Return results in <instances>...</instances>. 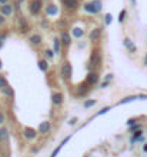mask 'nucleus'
<instances>
[{"mask_svg": "<svg viewBox=\"0 0 147 157\" xmlns=\"http://www.w3.org/2000/svg\"><path fill=\"white\" fill-rule=\"evenodd\" d=\"M84 10L89 11V13H93V14L99 13V11L102 10V1H100V0H94V1H91V3H89V4L84 6Z\"/></svg>", "mask_w": 147, "mask_h": 157, "instance_id": "1", "label": "nucleus"}, {"mask_svg": "<svg viewBox=\"0 0 147 157\" xmlns=\"http://www.w3.org/2000/svg\"><path fill=\"white\" fill-rule=\"evenodd\" d=\"M99 81V74L97 73H89L87 74V78H86V84L87 86H93Z\"/></svg>", "mask_w": 147, "mask_h": 157, "instance_id": "2", "label": "nucleus"}, {"mask_svg": "<svg viewBox=\"0 0 147 157\" xmlns=\"http://www.w3.org/2000/svg\"><path fill=\"white\" fill-rule=\"evenodd\" d=\"M61 76L64 78H70V76H71V66H70V63H64L63 64V67H61Z\"/></svg>", "mask_w": 147, "mask_h": 157, "instance_id": "3", "label": "nucleus"}, {"mask_svg": "<svg viewBox=\"0 0 147 157\" xmlns=\"http://www.w3.org/2000/svg\"><path fill=\"white\" fill-rule=\"evenodd\" d=\"M40 9H42V0H33L32 4H30V10H32V13L36 14V13L40 11Z\"/></svg>", "mask_w": 147, "mask_h": 157, "instance_id": "4", "label": "nucleus"}, {"mask_svg": "<svg viewBox=\"0 0 147 157\" xmlns=\"http://www.w3.org/2000/svg\"><path fill=\"white\" fill-rule=\"evenodd\" d=\"M23 133H24V137H26V139H29V140H33L34 137H36V134H37V133H36V130L32 129V127H26Z\"/></svg>", "mask_w": 147, "mask_h": 157, "instance_id": "5", "label": "nucleus"}, {"mask_svg": "<svg viewBox=\"0 0 147 157\" xmlns=\"http://www.w3.org/2000/svg\"><path fill=\"white\" fill-rule=\"evenodd\" d=\"M49 130H50V122H42L39 126V133L46 134V133H49Z\"/></svg>", "mask_w": 147, "mask_h": 157, "instance_id": "6", "label": "nucleus"}, {"mask_svg": "<svg viewBox=\"0 0 147 157\" xmlns=\"http://www.w3.org/2000/svg\"><path fill=\"white\" fill-rule=\"evenodd\" d=\"M63 4H64L67 9H71V10L77 9V6H79L77 0H63Z\"/></svg>", "mask_w": 147, "mask_h": 157, "instance_id": "7", "label": "nucleus"}, {"mask_svg": "<svg viewBox=\"0 0 147 157\" xmlns=\"http://www.w3.org/2000/svg\"><path fill=\"white\" fill-rule=\"evenodd\" d=\"M0 11H1V14H4V16H10L11 13H13V6H10V4H4V6L0 7Z\"/></svg>", "mask_w": 147, "mask_h": 157, "instance_id": "8", "label": "nucleus"}, {"mask_svg": "<svg viewBox=\"0 0 147 157\" xmlns=\"http://www.w3.org/2000/svg\"><path fill=\"white\" fill-rule=\"evenodd\" d=\"M52 101H53V104L59 106V104H61V101H63V96H61L60 93H54V94L52 96Z\"/></svg>", "mask_w": 147, "mask_h": 157, "instance_id": "9", "label": "nucleus"}, {"mask_svg": "<svg viewBox=\"0 0 147 157\" xmlns=\"http://www.w3.org/2000/svg\"><path fill=\"white\" fill-rule=\"evenodd\" d=\"M57 11H59V9H57L56 6L50 4V6H47V9H46V14H47V16H54V14H57Z\"/></svg>", "mask_w": 147, "mask_h": 157, "instance_id": "10", "label": "nucleus"}, {"mask_svg": "<svg viewBox=\"0 0 147 157\" xmlns=\"http://www.w3.org/2000/svg\"><path fill=\"white\" fill-rule=\"evenodd\" d=\"M124 46L131 52V53H134L136 52V46H134V43L130 40V39H124Z\"/></svg>", "mask_w": 147, "mask_h": 157, "instance_id": "11", "label": "nucleus"}, {"mask_svg": "<svg viewBox=\"0 0 147 157\" xmlns=\"http://www.w3.org/2000/svg\"><path fill=\"white\" fill-rule=\"evenodd\" d=\"M100 36H102V29H94L90 33V39L91 40H97V39H100Z\"/></svg>", "mask_w": 147, "mask_h": 157, "instance_id": "12", "label": "nucleus"}, {"mask_svg": "<svg viewBox=\"0 0 147 157\" xmlns=\"http://www.w3.org/2000/svg\"><path fill=\"white\" fill-rule=\"evenodd\" d=\"M39 67L42 71H47L49 70V63H47V60H40L39 62Z\"/></svg>", "mask_w": 147, "mask_h": 157, "instance_id": "13", "label": "nucleus"}, {"mask_svg": "<svg viewBox=\"0 0 147 157\" xmlns=\"http://www.w3.org/2000/svg\"><path fill=\"white\" fill-rule=\"evenodd\" d=\"M69 139H70V137H66V139H64V141H63V143H61V144H60V146L57 147V149H54V151H53V153H52V156L50 157H56L57 154H59V151H60V150H61V147L64 146V144H66V141H67Z\"/></svg>", "mask_w": 147, "mask_h": 157, "instance_id": "14", "label": "nucleus"}, {"mask_svg": "<svg viewBox=\"0 0 147 157\" xmlns=\"http://www.w3.org/2000/svg\"><path fill=\"white\" fill-rule=\"evenodd\" d=\"M30 42H32L33 45H40V43H42V37H40L39 34H34V36L30 37Z\"/></svg>", "mask_w": 147, "mask_h": 157, "instance_id": "15", "label": "nucleus"}, {"mask_svg": "<svg viewBox=\"0 0 147 157\" xmlns=\"http://www.w3.org/2000/svg\"><path fill=\"white\" fill-rule=\"evenodd\" d=\"M61 43L63 45H70V34L61 33Z\"/></svg>", "mask_w": 147, "mask_h": 157, "instance_id": "16", "label": "nucleus"}, {"mask_svg": "<svg viewBox=\"0 0 147 157\" xmlns=\"http://www.w3.org/2000/svg\"><path fill=\"white\" fill-rule=\"evenodd\" d=\"M83 34H84V32H83L80 27H74V29H73V36H74V37L79 39V37H81Z\"/></svg>", "mask_w": 147, "mask_h": 157, "instance_id": "17", "label": "nucleus"}, {"mask_svg": "<svg viewBox=\"0 0 147 157\" xmlns=\"http://www.w3.org/2000/svg\"><path fill=\"white\" fill-rule=\"evenodd\" d=\"M1 90H3V93H4V94H7V96H10V97L14 96V91H13V89H11L10 86H6L4 89H1Z\"/></svg>", "mask_w": 147, "mask_h": 157, "instance_id": "18", "label": "nucleus"}, {"mask_svg": "<svg viewBox=\"0 0 147 157\" xmlns=\"http://www.w3.org/2000/svg\"><path fill=\"white\" fill-rule=\"evenodd\" d=\"M7 137H9V133H7V130H6V129H0V141L6 140Z\"/></svg>", "mask_w": 147, "mask_h": 157, "instance_id": "19", "label": "nucleus"}, {"mask_svg": "<svg viewBox=\"0 0 147 157\" xmlns=\"http://www.w3.org/2000/svg\"><path fill=\"white\" fill-rule=\"evenodd\" d=\"M91 63L97 66V64L100 63V56H99V54H93V56H91Z\"/></svg>", "mask_w": 147, "mask_h": 157, "instance_id": "20", "label": "nucleus"}, {"mask_svg": "<svg viewBox=\"0 0 147 157\" xmlns=\"http://www.w3.org/2000/svg\"><path fill=\"white\" fill-rule=\"evenodd\" d=\"M60 49H61V46H60V42L59 40H54V49H53V52L54 53H60Z\"/></svg>", "mask_w": 147, "mask_h": 157, "instance_id": "21", "label": "nucleus"}, {"mask_svg": "<svg viewBox=\"0 0 147 157\" xmlns=\"http://www.w3.org/2000/svg\"><path fill=\"white\" fill-rule=\"evenodd\" d=\"M6 86H9V84H7V81H6V78L0 77V89H4Z\"/></svg>", "mask_w": 147, "mask_h": 157, "instance_id": "22", "label": "nucleus"}, {"mask_svg": "<svg viewBox=\"0 0 147 157\" xmlns=\"http://www.w3.org/2000/svg\"><path fill=\"white\" fill-rule=\"evenodd\" d=\"M96 104V101L94 100H87L86 103H84V107H91V106H94Z\"/></svg>", "mask_w": 147, "mask_h": 157, "instance_id": "23", "label": "nucleus"}, {"mask_svg": "<svg viewBox=\"0 0 147 157\" xmlns=\"http://www.w3.org/2000/svg\"><path fill=\"white\" fill-rule=\"evenodd\" d=\"M45 54H46L47 57H49V59H52V57L54 56V52H53V50H46Z\"/></svg>", "mask_w": 147, "mask_h": 157, "instance_id": "24", "label": "nucleus"}, {"mask_svg": "<svg viewBox=\"0 0 147 157\" xmlns=\"http://www.w3.org/2000/svg\"><path fill=\"white\" fill-rule=\"evenodd\" d=\"M124 16H126V10H122L120 16H119V22H123V20H124Z\"/></svg>", "mask_w": 147, "mask_h": 157, "instance_id": "25", "label": "nucleus"}, {"mask_svg": "<svg viewBox=\"0 0 147 157\" xmlns=\"http://www.w3.org/2000/svg\"><path fill=\"white\" fill-rule=\"evenodd\" d=\"M109 110H110V107H104V109H103L102 112H99V113H97V116H102V114H104V113H107Z\"/></svg>", "mask_w": 147, "mask_h": 157, "instance_id": "26", "label": "nucleus"}, {"mask_svg": "<svg viewBox=\"0 0 147 157\" xmlns=\"http://www.w3.org/2000/svg\"><path fill=\"white\" fill-rule=\"evenodd\" d=\"M112 23V14H106V24Z\"/></svg>", "mask_w": 147, "mask_h": 157, "instance_id": "27", "label": "nucleus"}, {"mask_svg": "<svg viewBox=\"0 0 147 157\" xmlns=\"http://www.w3.org/2000/svg\"><path fill=\"white\" fill-rule=\"evenodd\" d=\"M134 123H136V120H134V119H130V120L127 122V124H129V126H133Z\"/></svg>", "mask_w": 147, "mask_h": 157, "instance_id": "28", "label": "nucleus"}, {"mask_svg": "<svg viewBox=\"0 0 147 157\" xmlns=\"http://www.w3.org/2000/svg\"><path fill=\"white\" fill-rule=\"evenodd\" d=\"M7 1H9V0H0V4L4 6V4H7Z\"/></svg>", "mask_w": 147, "mask_h": 157, "instance_id": "29", "label": "nucleus"}, {"mask_svg": "<svg viewBox=\"0 0 147 157\" xmlns=\"http://www.w3.org/2000/svg\"><path fill=\"white\" fill-rule=\"evenodd\" d=\"M3 122H4V116H3V114L0 113V124L3 123Z\"/></svg>", "mask_w": 147, "mask_h": 157, "instance_id": "30", "label": "nucleus"}, {"mask_svg": "<svg viewBox=\"0 0 147 157\" xmlns=\"http://www.w3.org/2000/svg\"><path fill=\"white\" fill-rule=\"evenodd\" d=\"M76 122H77V119H71V120H70V124H74Z\"/></svg>", "mask_w": 147, "mask_h": 157, "instance_id": "31", "label": "nucleus"}, {"mask_svg": "<svg viewBox=\"0 0 147 157\" xmlns=\"http://www.w3.org/2000/svg\"><path fill=\"white\" fill-rule=\"evenodd\" d=\"M3 40H4V36H3V37H0V47H1V45H3Z\"/></svg>", "mask_w": 147, "mask_h": 157, "instance_id": "32", "label": "nucleus"}, {"mask_svg": "<svg viewBox=\"0 0 147 157\" xmlns=\"http://www.w3.org/2000/svg\"><path fill=\"white\" fill-rule=\"evenodd\" d=\"M4 23V19H3V16H0V24H3Z\"/></svg>", "mask_w": 147, "mask_h": 157, "instance_id": "33", "label": "nucleus"}, {"mask_svg": "<svg viewBox=\"0 0 147 157\" xmlns=\"http://www.w3.org/2000/svg\"><path fill=\"white\" fill-rule=\"evenodd\" d=\"M144 64H146V66H147V54H146V56H144Z\"/></svg>", "mask_w": 147, "mask_h": 157, "instance_id": "34", "label": "nucleus"}, {"mask_svg": "<svg viewBox=\"0 0 147 157\" xmlns=\"http://www.w3.org/2000/svg\"><path fill=\"white\" fill-rule=\"evenodd\" d=\"M143 150H144V151H146V153H147V143H146V146L143 147Z\"/></svg>", "mask_w": 147, "mask_h": 157, "instance_id": "35", "label": "nucleus"}, {"mask_svg": "<svg viewBox=\"0 0 147 157\" xmlns=\"http://www.w3.org/2000/svg\"><path fill=\"white\" fill-rule=\"evenodd\" d=\"M1 67H3V64H1V60H0V70H1Z\"/></svg>", "mask_w": 147, "mask_h": 157, "instance_id": "36", "label": "nucleus"}, {"mask_svg": "<svg viewBox=\"0 0 147 157\" xmlns=\"http://www.w3.org/2000/svg\"><path fill=\"white\" fill-rule=\"evenodd\" d=\"M131 1H133V3H136V0H131Z\"/></svg>", "mask_w": 147, "mask_h": 157, "instance_id": "37", "label": "nucleus"}]
</instances>
